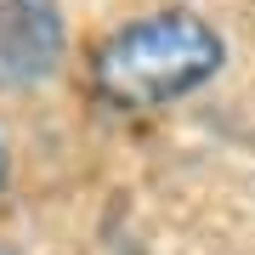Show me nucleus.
I'll list each match as a JSON object with an SVG mask.
<instances>
[{"instance_id": "f257e3e1", "label": "nucleus", "mask_w": 255, "mask_h": 255, "mask_svg": "<svg viewBox=\"0 0 255 255\" xmlns=\"http://www.w3.org/2000/svg\"><path fill=\"white\" fill-rule=\"evenodd\" d=\"M233 46L221 23L193 6H153L114 23L85 57V85L108 114H164L204 97L227 74Z\"/></svg>"}, {"instance_id": "f03ea898", "label": "nucleus", "mask_w": 255, "mask_h": 255, "mask_svg": "<svg viewBox=\"0 0 255 255\" xmlns=\"http://www.w3.org/2000/svg\"><path fill=\"white\" fill-rule=\"evenodd\" d=\"M68 68V17L57 0H0V97H34Z\"/></svg>"}, {"instance_id": "7ed1b4c3", "label": "nucleus", "mask_w": 255, "mask_h": 255, "mask_svg": "<svg viewBox=\"0 0 255 255\" xmlns=\"http://www.w3.org/2000/svg\"><path fill=\"white\" fill-rule=\"evenodd\" d=\"M11 182V142H6V125H0V193Z\"/></svg>"}, {"instance_id": "20e7f679", "label": "nucleus", "mask_w": 255, "mask_h": 255, "mask_svg": "<svg viewBox=\"0 0 255 255\" xmlns=\"http://www.w3.org/2000/svg\"><path fill=\"white\" fill-rule=\"evenodd\" d=\"M0 255H11V250H6V244H0Z\"/></svg>"}]
</instances>
